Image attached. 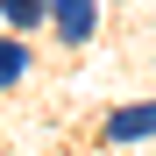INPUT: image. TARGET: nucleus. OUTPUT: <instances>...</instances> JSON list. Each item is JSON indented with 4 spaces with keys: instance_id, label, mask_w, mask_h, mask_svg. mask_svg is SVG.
<instances>
[{
    "instance_id": "1",
    "label": "nucleus",
    "mask_w": 156,
    "mask_h": 156,
    "mask_svg": "<svg viewBox=\"0 0 156 156\" xmlns=\"http://www.w3.org/2000/svg\"><path fill=\"white\" fill-rule=\"evenodd\" d=\"M142 135H156V99H142V107H121V114L107 121V142H142Z\"/></svg>"
},
{
    "instance_id": "2",
    "label": "nucleus",
    "mask_w": 156,
    "mask_h": 156,
    "mask_svg": "<svg viewBox=\"0 0 156 156\" xmlns=\"http://www.w3.org/2000/svg\"><path fill=\"white\" fill-rule=\"evenodd\" d=\"M50 14H57V36L64 43H85L92 36V0H57Z\"/></svg>"
},
{
    "instance_id": "3",
    "label": "nucleus",
    "mask_w": 156,
    "mask_h": 156,
    "mask_svg": "<svg viewBox=\"0 0 156 156\" xmlns=\"http://www.w3.org/2000/svg\"><path fill=\"white\" fill-rule=\"evenodd\" d=\"M0 14H7L14 29H36L43 21V0H0Z\"/></svg>"
},
{
    "instance_id": "4",
    "label": "nucleus",
    "mask_w": 156,
    "mask_h": 156,
    "mask_svg": "<svg viewBox=\"0 0 156 156\" xmlns=\"http://www.w3.org/2000/svg\"><path fill=\"white\" fill-rule=\"evenodd\" d=\"M21 64H29V50H21V43H0V85H14Z\"/></svg>"
}]
</instances>
